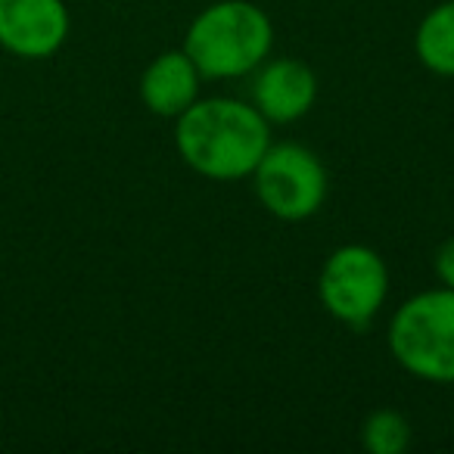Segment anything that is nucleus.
Wrapping results in <instances>:
<instances>
[{
    "instance_id": "nucleus-10",
    "label": "nucleus",
    "mask_w": 454,
    "mask_h": 454,
    "mask_svg": "<svg viewBox=\"0 0 454 454\" xmlns=\"http://www.w3.org/2000/svg\"><path fill=\"white\" fill-rule=\"evenodd\" d=\"M361 445L371 454H402L411 445V423L392 408H380L367 414L361 427Z\"/></svg>"
},
{
    "instance_id": "nucleus-2",
    "label": "nucleus",
    "mask_w": 454,
    "mask_h": 454,
    "mask_svg": "<svg viewBox=\"0 0 454 454\" xmlns=\"http://www.w3.org/2000/svg\"><path fill=\"white\" fill-rule=\"evenodd\" d=\"M274 47V26L253 0H215L184 35V51L208 82L253 75Z\"/></svg>"
},
{
    "instance_id": "nucleus-11",
    "label": "nucleus",
    "mask_w": 454,
    "mask_h": 454,
    "mask_svg": "<svg viewBox=\"0 0 454 454\" xmlns=\"http://www.w3.org/2000/svg\"><path fill=\"white\" fill-rule=\"evenodd\" d=\"M433 271L442 286L454 290V237L439 243V249H435V255H433Z\"/></svg>"
},
{
    "instance_id": "nucleus-1",
    "label": "nucleus",
    "mask_w": 454,
    "mask_h": 454,
    "mask_svg": "<svg viewBox=\"0 0 454 454\" xmlns=\"http://www.w3.org/2000/svg\"><path fill=\"white\" fill-rule=\"evenodd\" d=\"M175 146L196 175L208 181H243L271 146V121L253 103L200 97L175 119Z\"/></svg>"
},
{
    "instance_id": "nucleus-6",
    "label": "nucleus",
    "mask_w": 454,
    "mask_h": 454,
    "mask_svg": "<svg viewBox=\"0 0 454 454\" xmlns=\"http://www.w3.org/2000/svg\"><path fill=\"white\" fill-rule=\"evenodd\" d=\"M69 28L66 0H0V47L20 59H51Z\"/></svg>"
},
{
    "instance_id": "nucleus-5",
    "label": "nucleus",
    "mask_w": 454,
    "mask_h": 454,
    "mask_svg": "<svg viewBox=\"0 0 454 454\" xmlns=\"http://www.w3.org/2000/svg\"><path fill=\"white\" fill-rule=\"evenodd\" d=\"M249 177L265 212L280 221H305L317 215L330 187L317 153L296 140L268 146Z\"/></svg>"
},
{
    "instance_id": "nucleus-7",
    "label": "nucleus",
    "mask_w": 454,
    "mask_h": 454,
    "mask_svg": "<svg viewBox=\"0 0 454 454\" xmlns=\"http://www.w3.org/2000/svg\"><path fill=\"white\" fill-rule=\"evenodd\" d=\"M317 100V75L293 57H268L253 72V106L271 125H293L311 113Z\"/></svg>"
},
{
    "instance_id": "nucleus-4",
    "label": "nucleus",
    "mask_w": 454,
    "mask_h": 454,
    "mask_svg": "<svg viewBox=\"0 0 454 454\" xmlns=\"http://www.w3.org/2000/svg\"><path fill=\"white\" fill-rule=\"evenodd\" d=\"M317 299L324 311L346 327H371L389 299V268L383 255L364 243L333 249L317 274Z\"/></svg>"
},
{
    "instance_id": "nucleus-9",
    "label": "nucleus",
    "mask_w": 454,
    "mask_h": 454,
    "mask_svg": "<svg viewBox=\"0 0 454 454\" xmlns=\"http://www.w3.org/2000/svg\"><path fill=\"white\" fill-rule=\"evenodd\" d=\"M417 59L439 78H454V0H442L420 20L414 35Z\"/></svg>"
},
{
    "instance_id": "nucleus-8",
    "label": "nucleus",
    "mask_w": 454,
    "mask_h": 454,
    "mask_svg": "<svg viewBox=\"0 0 454 454\" xmlns=\"http://www.w3.org/2000/svg\"><path fill=\"white\" fill-rule=\"evenodd\" d=\"M202 72L187 57V51H165L140 75V100L159 119H177L184 109L200 100Z\"/></svg>"
},
{
    "instance_id": "nucleus-3",
    "label": "nucleus",
    "mask_w": 454,
    "mask_h": 454,
    "mask_svg": "<svg viewBox=\"0 0 454 454\" xmlns=\"http://www.w3.org/2000/svg\"><path fill=\"white\" fill-rule=\"evenodd\" d=\"M389 352L402 371L427 383H454V290L435 286L411 296L389 317Z\"/></svg>"
}]
</instances>
